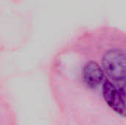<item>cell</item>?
I'll list each match as a JSON object with an SVG mask.
<instances>
[{"mask_svg": "<svg viewBox=\"0 0 126 125\" xmlns=\"http://www.w3.org/2000/svg\"><path fill=\"white\" fill-rule=\"evenodd\" d=\"M104 71L114 81L126 80V53L120 49H111L103 57Z\"/></svg>", "mask_w": 126, "mask_h": 125, "instance_id": "obj_1", "label": "cell"}, {"mask_svg": "<svg viewBox=\"0 0 126 125\" xmlns=\"http://www.w3.org/2000/svg\"><path fill=\"white\" fill-rule=\"evenodd\" d=\"M103 95L107 105L121 116L126 117V103L121 91L110 81L106 80L103 86Z\"/></svg>", "mask_w": 126, "mask_h": 125, "instance_id": "obj_2", "label": "cell"}, {"mask_svg": "<svg viewBox=\"0 0 126 125\" xmlns=\"http://www.w3.org/2000/svg\"><path fill=\"white\" fill-rule=\"evenodd\" d=\"M83 78L87 86L94 88L103 81L104 70L97 63L90 61L83 67Z\"/></svg>", "mask_w": 126, "mask_h": 125, "instance_id": "obj_3", "label": "cell"}, {"mask_svg": "<svg viewBox=\"0 0 126 125\" xmlns=\"http://www.w3.org/2000/svg\"><path fill=\"white\" fill-rule=\"evenodd\" d=\"M125 81V83L123 85V87L120 88V91H121V93H122V94L123 95V97L126 98V80H124Z\"/></svg>", "mask_w": 126, "mask_h": 125, "instance_id": "obj_4", "label": "cell"}]
</instances>
